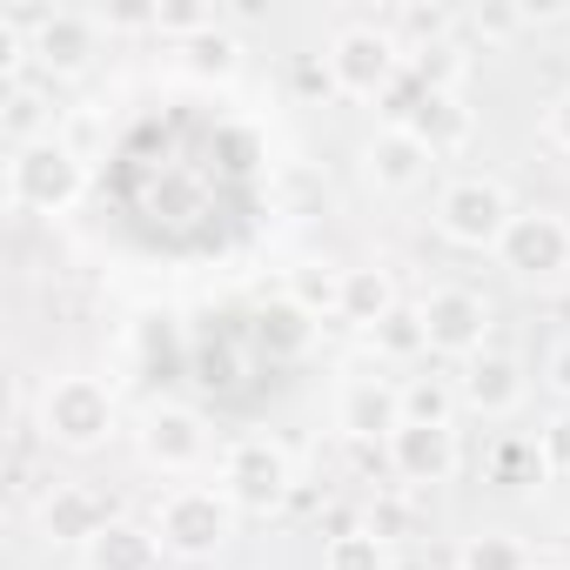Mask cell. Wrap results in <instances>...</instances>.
<instances>
[{
    "label": "cell",
    "instance_id": "cell-6",
    "mask_svg": "<svg viewBox=\"0 0 570 570\" xmlns=\"http://www.w3.org/2000/svg\"><path fill=\"white\" fill-rule=\"evenodd\" d=\"M330 75H336V88H350V95H376V88L396 75V41H390L383 28H350V35H336Z\"/></svg>",
    "mask_w": 570,
    "mask_h": 570
},
{
    "label": "cell",
    "instance_id": "cell-4",
    "mask_svg": "<svg viewBox=\"0 0 570 570\" xmlns=\"http://www.w3.org/2000/svg\"><path fill=\"white\" fill-rule=\"evenodd\" d=\"M108 423H115V403H108V390H101L95 376H61V383L48 390V436L88 450V443L108 436Z\"/></svg>",
    "mask_w": 570,
    "mask_h": 570
},
{
    "label": "cell",
    "instance_id": "cell-5",
    "mask_svg": "<svg viewBox=\"0 0 570 570\" xmlns=\"http://www.w3.org/2000/svg\"><path fill=\"white\" fill-rule=\"evenodd\" d=\"M222 490H228V503H242V510H268L282 490H289V463H282V450H268V443H235L228 456H222Z\"/></svg>",
    "mask_w": 570,
    "mask_h": 570
},
{
    "label": "cell",
    "instance_id": "cell-25",
    "mask_svg": "<svg viewBox=\"0 0 570 570\" xmlns=\"http://www.w3.org/2000/svg\"><path fill=\"white\" fill-rule=\"evenodd\" d=\"M410 517H416V510H410L403 497H383V503L370 510V530H376V537H390V530H410Z\"/></svg>",
    "mask_w": 570,
    "mask_h": 570
},
{
    "label": "cell",
    "instance_id": "cell-27",
    "mask_svg": "<svg viewBox=\"0 0 570 570\" xmlns=\"http://www.w3.org/2000/svg\"><path fill=\"white\" fill-rule=\"evenodd\" d=\"M550 390H563V396H570V343L550 356Z\"/></svg>",
    "mask_w": 570,
    "mask_h": 570
},
{
    "label": "cell",
    "instance_id": "cell-24",
    "mask_svg": "<svg viewBox=\"0 0 570 570\" xmlns=\"http://www.w3.org/2000/svg\"><path fill=\"white\" fill-rule=\"evenodd\" d=\"M35 128H41V101L21 88V95H14V108H8V135H14V148H28V135H35Z\"/></svg>",
    "mask_w": 570,
    "mask_h": 570
},
{
    "label": "cell",
    "instance_id": "cell-18",
    "mask_svg": "<svg viewBox=\"0 0 570 570\" xmlns=\"http://www.w3.org/2000/svg\"><path fill=\"white\" fill-rule=\"evenodd\" d=\"M88 41H95V28L75 21V14L41 21V61H48V68H81V61H88Z\"/></svg>",
    "mask_w": 570,
    "mask_h": 570
},
{
    "label": "cell",
    "instance_id": "cell-26",
    "mask_svg": "<svg viewBox=\"0 0 570 570\" xmlns=\"http://www.w3.org/2000/svg\"><path fill=\"white\" fill-rule=\"evenodd\" d=\"M543 456H550L557 470H570V416H557V423L543 430Z\"/></svg>",
    "mask_w": 570,
    "mask_h": 570
},
{
    "label": "cell",
    "instance_id": "cell-19",
    "mask_svg": "<svg viewBox=\"0 0 570 570\" xmlns=\"http://www.w3.org/2000/svg\"><path fill=\"white\" fill-rule=\"evenodd\" d=\"M323 570H383V537L376 530H343L323 557Z\"/></svg>",
    "mask_w": 570,
    "mask_h": 570
},
{
    "label": "cell",
    "instance_id": "cell-28",
    "mask_svg": "<svg viewBox=\"0 0 570 570\" xmlns=\"http://www.w3.org/2000/svg\"><path fill=\"white\" fill-rule=\"evenodd\" d=\"M550 135H557V141H563V148H570V95H563V101H557V108H550Z\"/></svg>",
    "mask_w": 570,
    "mask_h": 570
},
{
    "label": "cell",
    "instance_id": "cell-20",
    "mask_svg": "<svg viewBox=\"0 0 570 570\" xmlns=\"http://www.w3.org/2000/svg\"><path fill=\"white\" fill-rule=\"evenodd\" d=\"M376 350H390V356H416V350H430V336H423V316H410V309H390L376 330Z\"/></svg>",
    "mask_w": 570,
    "mask_h": 570
},
{
    "label": "cell",
    "instance_id": "cell-8",
    "mask_svg": "<svg viewBox=\"0 0 570 570\" xmlns=\"http://www.w3.org/2000/svg\"><path fill=\"white\" fill-rule=\"evenodd\" d=\"M416 316H423L430 350H450V356H470V350L483 343V323H490L483 296H470V289H436Z\"/></svg>",
    "mask_w": 570,
    "mask_h": 570
},
{
    "label": "cell",
    "instance_id": "cell-21",
    "mask_svg": "<svg viewBox=\"0 0 570 570\" xmlns=\"http://www.w3.org/2000/svg\"><path fill=\"white\" fill-rule=\"evenodd\" d=\"M403 423H436V430H450V390H443V383H410V390H403Z\"/></svg>",
    "mask_w": 570,
    "mask_h": 570
},
{
    "label": "cell",
    "instance_id": "cell-1",
    "mask_svg": "<svg viewBox=\"0 0 570 570\" xmlns=\"http://www.w3.org/2000/svg\"><path fill=\"white\" fill-rule=\"evenodd\" d=\"M8 195H14L21 208H41V215H55V208H68V202L81 195V161H75L61 141H28V148H14Z\"/></svg>",
    "mask_w": 570,
    "mask_h": 570
},
{
    "label": "cell",
    "instance_id": "cell-10",
    "mask_svg": "<svg viewBox=\"0 0 570 570\" xmlns=\"http://www.w3.org/2000/svg\"><path fill=\"white\" fill-rule=\"evenodd\" d=\"M390 456H396V470H403L410 483H443V476L456 470V436L436 430V423H403V430L390 436Z\"/></svg>",
    "mask_w": 570,
    "mask_h": 570
},
{
    "label": "cell",
    "instance_id": "cell-12",
    "mask_svg": "<svg viewBox=\"0 0 570 570\" xmlns=\"http://www.w3.org/2000/svg\"><path fill=\"white\" fill-rule=\"evenodd\" d=\"M41 523H48V537H61V543H95V537L108 530V503H101L88 483H55V497L41 503Z\"/></svg>",
    "mask_w": 570,
    "mask_h": 570
},
{
    "label": "cell",
    "instance_id": "cell-14",
    "mask_svg": "<svg viewBox=\"0 0 570 570\" xmlns=\"http://www.w3.org/2000/svg\"><path fill=\"white\" fill-rule=\"evenodd\" d=\"M463 396H470L476 410L503 416V410H517V396H523V376H517V363H503V356H476V363L463 370Z\"/></svg>",
    "mask_w": 570,
    "mask_h": 570
},
{
    "label": "cell",
    "instance_id": "cell-23",
    "mask_svg": "<svg viewBox=\"0 0 570 570\" xmlns=\"http://www.w3.org/2000/svg\"><path fill=\"white\" fill-rule=\"evenodd\" d=\"M463 570H523V550L510 537H476L463 550Z\"/></svg>",
    "mask_w": 570,
    "mask_h": 570
},
{
    "label": "cell",
    "instance_id": "cell-22",
    "mask_svg": "<svg viewBox=\"0 0 570 570\" xmlns=\"http://www.w3.org/2000/svg\"><path fill=\"white\" fill-rule=\"evenodd\" d=\"M416 75H423V88H450V81L463 75V48H450V41L416 48Z\"/></svg>",
    "mask_w": 570,
    "mask_h": 570
},
{
    "label": "cell",
    "instance_id": "cell-7",
    "mask_svg": "<svg viewBox=\"0 0 570 570\" xmlns=\"http://www.w3.org/2000/svg\"><path fill=\"white\" fill-rule=\"evenodd\" d=\"M497 248L517 275H563L570 268V228L557 215H517Z\"/></svg>",
    "mask_w": 570,
    "mask_h": 570
},
{
    "label": "cell",
    "instance_id": "cell-30",
    "mask_svg": "<svg viewBox=\"0 0 570 570\" xmlns=\"http://www.w3.org/2000/svg\"><path fill=\"white\" fill-rule=\"evenodd\" d=\"M403 570H423V563H403Z\"/></svg>",
    "mask_w": 570,
    "mask_h": 570
},
{
    "label": "cell",
    "instance_id": "cell-13",
    "mask_svg": "<svg viewBox=\"0 0 570 570\" xmlns=\"http://www.w3.org/2000/svg\"><path fill=\"white\" fill-rule=\"evenodd\" d=\"M343 430L356 436V443H370V436H396L403 430V390H390V383H350V396H343Z\"/></svg>",
    "mask_w": 570,
    "mask_h": 570
},
{
    "label": "cell",
    "instance_id": "cell-15",
    "mask_svg": "<svg viewBox=\"0 0 570 570\" xmlns=\"http://www.w3.org/2000/svg\"><path fill=\"white\" fill-rule=\"evenodd\" d=\"M88 563H95V570H155V537L135 530V523H108V530L88 543Z\"/></svg>",
    "mask_w": 570,
    "mask_h": 570
},
{
    "label": "cell",
    "instance_id": "cell-3",
    "mask_svg": "<svg viewBox=\"0 0 570 570\" xmlns=\"http://www.w3.org/2000/svg\"><path fill=\"white\" fill-rule=\"evenodd\" d=\"M228 517H235L228 490L181 483V490H168V497H161V517H155V530H161V543H175V550L202 557V550H215V543L228 537Z\"/></svg>",
    "mask_w": 570,
    "mask_h": 570
},
{
    "label": "cell",
    "instance_id": "cell-11",
    "mask_svg": "<svg viewBox=\"0 0 570 570\" xmlns=\"http://www.w3.org/2000/svg\"><path fill=\"white\" fill-rule=\"evenodd\" d=\"M430 148L410 135V128H383L376 141H370V181L376 188H390V195H403V188H416L423 175H430Z\"/></svg>",
    "mask_w": 570,
    "mask_h": 570
},
{
    "label": "cell",
    "instance_id": "cell-16",
    "mask_svg": "<svg viewBox=\"0 0 570 570\" xmlns=\"http://www.w3.org/2000/svg\"><path fill=\"white\" fill-rule=\"evenodd\" d=\"M148 456L168 463V470H188L202 456V423L195 416H155L148 423Z\"/></svg>",
    "mask_w": 570,
    "mask_h": 570
},
{
    "label": "cell",
    "instance_id": "cell-29",
    "mask_svg": "<svg viewBox=\"0 0 570 570\" xmlns=\"http://www.w3.org/2000/svg\"><path fill=\"white\" fill-rule=\"evenodd\" d=\"M517 463H523V450H517V443H503V450H497V476H517Z\"/></svg>",
    "mask_w": 570,
    "mask_h": 570
},
{
    "label": "cell",
    "instance_id": "cell-9",
    "mask_svg": "<svg viewBox=\"0 0 570 570\" xmlns=\"http://www.w3.org/2000/svg\"><path fill=\"white\" fill-rule=\"evenodd\" d=\"M396 128H410L430 155H443V148H463V135H470V115L456 108V95L450 88H423L410 108H396Z\"/></svg>",
    "mask_w": 570,
    "mask_h": 570
},
{
    "label": "cell",
    "instance_id": "cell-2",
    "mask_svg": "<svg viewBox=\"0 0 570 570\" xmlns=\"http://www.w3.org/2000/svg\"><path fill=\"white\" fill-rule=\"evenodd\" d=\"M436 222H443V235L483 248V242H503V228H510L517 215H510L503 181H490V175H456V181L443 188V202H436Z\"/></svg>",
    "mask_w": 570,
    "mask_h": 570
},
{
    "label": "cell",
    "instance_id": "cell-17",
    "mask_svg": "<svg viewBox=\"0 0 570 570\" xmlns=\"http://www.w3.org/2000/svg\"><path fill=\"white\" fill-rule=\"evenodd\" d=\"M390 309H396V303H390V282H383L376 268H350V275H343V316H350V323H370V330H376Z\"/></svg>",
    "mask_w": 570,
    "mask_h": 570
}]
</instances>
